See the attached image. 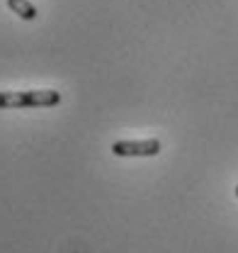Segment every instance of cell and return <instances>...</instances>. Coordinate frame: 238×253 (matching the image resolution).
I'll return each instance as SVG.
<instances>
[{"label": "cell", "instance_id": "cell-2", "mask_svg": "<svg viewBox=\"0 0 238 253\" xmlns=\"http://www.w3.org/2000/svg\"><path fill=\"white\" fill-rule=\"evenodd\" d=\"M32 107L30 90H2L0 93V110H22Z\"/></svg>", "mask_w": 238, "mask_h": 253}, {"label": "cell", "instance_id": "cell-1", "mask_svg": "<svg viewBox=\"0 0 238 253\" xmlns=\"http://www.w3.org/2000/svg\"><path fill=\"white\" fill-rule=\"evenodd\" d=\"M115 156H158L160 141L158 139H144V141H115L112 144Z\"/></svg>", "mask_w": 238, "mask_h": 253}, {"label": "cell", "instance_id": "cell-3", "mask_svg": "<svg viewBox=\"0 0 238 253\" xmlns=\"http://www.w3.org/2000/svg\"><path fill=\"white\" fill-rule=\"evenodd\" d=\"M32 107H54L61 102L59 90H30Z\"/></svg>", "mask_w": 238, "mask_h": 253}, {"label": "cell", "instance_id": "cell-4", "mask_svg": "<svg viewBox=\"0 0 238 253\" xmlns=\"http://www.w3.org/2000/svg\"><path fill=\"white\" fill-rule=\"evenodd\" d=\"M7 7L22 20H34L37 17V7L32 5L30 0H7Z\"/></svg>", "mask_w": 238, "mask_h": 253}, {"label": "cell", "instance_id": "cell-5", "mask_svg": "<svg viewBox=\"0 0 238 253\" xmlns=\"http://www.w3.org/2000/svg\"><path fill=\"white\" fill-rule=\"evenodd\" d=\"M236 195H238V185H236Z\"/></svg>", "mask_w": 238, "mask_h": 253}]
</instances>
